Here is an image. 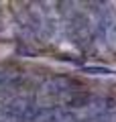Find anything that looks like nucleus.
<instances>
[{
	"mask_svg": "<svg viewBox=\"0 0 116 122\" xmlns=\"http://www.w3.org/2000/svg\"><path fill=\"white\" fill-rule=\"evenodd\" d=\"M96 94L92 90H88V87H77V90L69 92L67 96L61 100V108H67V110H88L90 108V104L94 102Z\"/></svg>",
	"mask_w": 116,
	"mask_h": 122,
	"instance_id": "nucleus-2",
	"label": "nucleus"
},
{
	"mask_svg": "<svg viewBox=\"0 0 116 122\" xmlns=\"http://www.w3.org/2000/svg\"><path fill=\"white\" fill-rule=\"evenodd\" d=\"M114 112H116V100H114V98H112V96H106V94H96L94 102L90 104L88 114L82 118V122L110 116V114H114Z\"/></svg>",
	"mask_w": 116,
	"mask_h": 122,
	"instance_id": "nucleus-1",
	"label": "nucleus"
},
{
	"mask_svg": "<svg viewBox=\"0 0 116 122\" xmlns=\"http://www.w3.org/2000/svg\"><path fill=\"white\" fill-rule=\"evenodd\" d=\"M84 71H88V73H114L112 69H104V67H84Z\"/></svg>",
	"mask_w": 116,
	"mask_h": 122,
	"instance_id": "nucleus-3",
	"label": "nucleus"
}]
</instances>
